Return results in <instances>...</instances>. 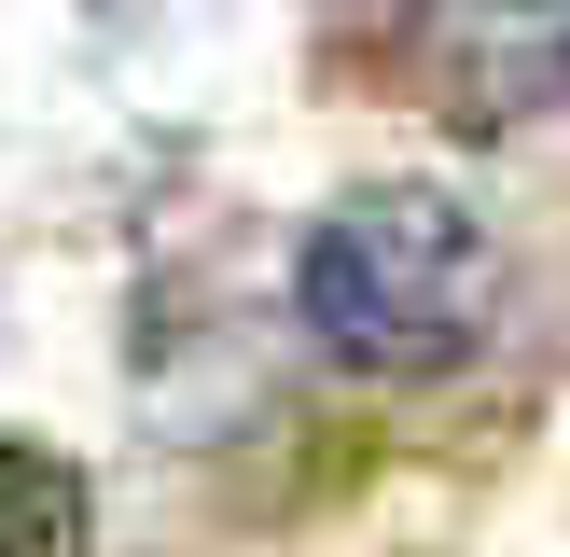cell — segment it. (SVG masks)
<instances>
[{"label": "cell", "mask_w": 570, "mask_h": 557, "mask_svg": "<svg viewBox=\"0 0 570 557\" xmlns=\"http://www.w3.org/2000/svg\"><path fill=\"white\" fill-rule=\"evenodd\" d=\"M293 321L334 377H445L501 321V237L445 182H362L293 237Z\"/></svg>", "instance_id": "1"}, {"label": "cell", "mask_w": 570, "mask_h": 557, "mask_svg": "<svg viewBox=\"0 0 570 557\" xmlns=\"http://www.w3.org/2000/svg\"><path fill=\"white\" fill-rule=\"evenodd\" d=\"M404 70L460 139L570 111V0H404Z\"/></svg>", "instance_id": "2"}, {"label": "cell", "mask_w": 570, "mask_h": 557, "mask_svg": "<svg viewBox=\"0 0 570 557\" xmlns=\"http://www.w3.org/2000/svg\"><path fill=\"white\" fill-rule=\"evenodd\" d=\"M83 529H98L83 473L56 460V446L0 432V557H83Z\"/></svg>", "instance_id": "3"}]
</instances>
